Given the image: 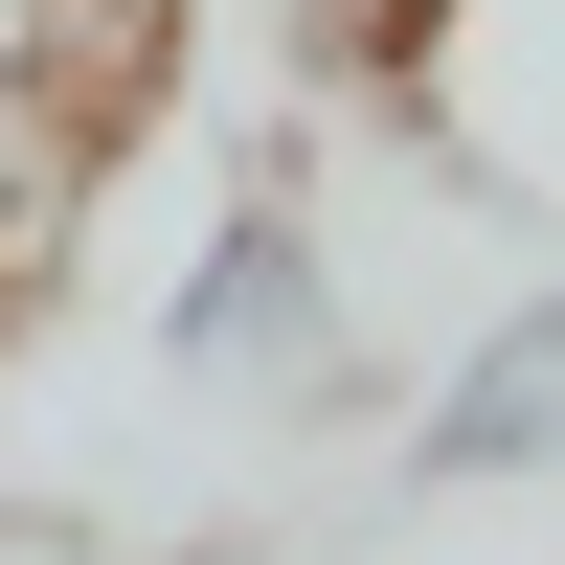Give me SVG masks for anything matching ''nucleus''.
<instances>
[{"mask_svg": "<svg viewBox=\"0 0 565 565\" xmlns=\"http://www.w3.org/2000/svg\"><path fill=\"white\" fill-rule=\"evenodd\" d=\"M159 362L204 407H362V295H340V226L295 181L204 204V249L159 271Z\"/></svg>", "mask_w": 565, "mask_h": 565, "instance_id": "1", "label": "nucleus"}, {"mask_svg": "<svg viewBox=\"0 0 565 565\" xmlns=\"http://www.w3.org/2000/svg\"><path fill=\"white\" fill-rule=\"evenodd\" d=\"M407 476L430 498H565V271L498 295L476 340L407 385Z\"/></svg>", "mask_w": 565, "mask_h": 565, "instance_id": "2", "label": "nucleus"}, {"mask_svg": "<svg viewBox=\"0 0 565 565\" xmlns=\"http://www.w3.org/2000/svg\"><path fill=\"white\" fill-rule=\"evenodd\" d=\"M249 23H271V68H295V90L430 114V45H452V0H249Z\"/></svg>", "mask_w": 565, "mask_h": 565, "instance_id": "3", "label": "nucleus"}, {"mask_svg": "<svg viewBox=\"0 0 565 565\" xmlns=\"http://www.w3.org/2000/svg\"><path fill=\"white\" fill-rule=\"evenodd\" d=\"M68 181H90V114L0 45V317H23V271H45V226H68Z\"/></svg>", "mask_w": 565, "mask_h": 565, "instance_id": "4", "label": "nucleus"}, {"mask_svg": "<svg viewBox=\"0 0 565 565\" xmlns=\"http://www.w3.org/2000/svg\"><path fill=\"white\" fill-rule=\"evenodd\" d=\"M136 23H159V0H90V90H114V68H136Z\"/></svg>", "mask_w": 565, "mask_h": 565, "instance_id": "5", "label": "nucleus"}, {"mask_svg": "<svg viewBox=\"0 0 565 565\" xmlns=\"http://www.w3.org/2000/svg\"><path fill=\"white\" fill-rule=\"evenodd\" d=\"M0 565H68V543H45V521H0Z\"/></svg>", "mask_w": 565, "mask_h": 565, "instance_id": "6", "label": "nucleus"}]
</instances>
